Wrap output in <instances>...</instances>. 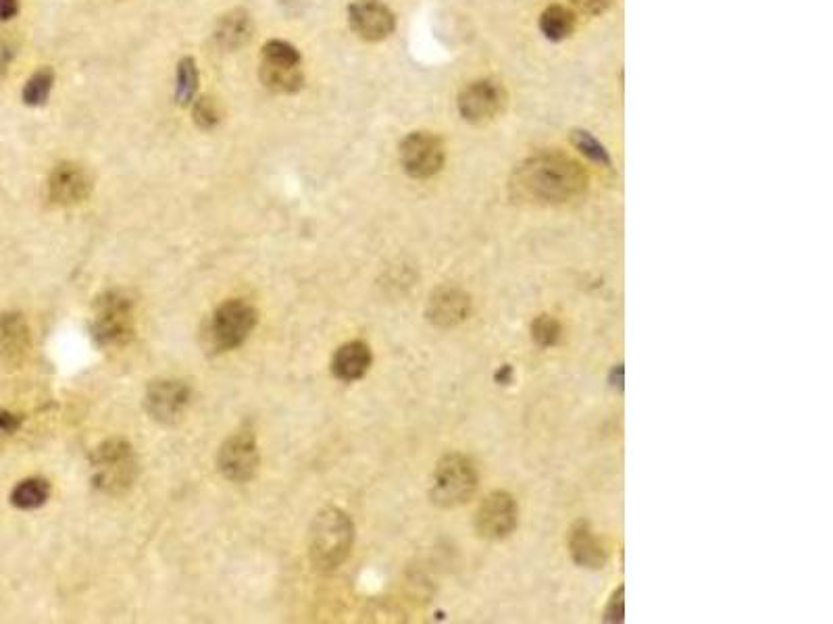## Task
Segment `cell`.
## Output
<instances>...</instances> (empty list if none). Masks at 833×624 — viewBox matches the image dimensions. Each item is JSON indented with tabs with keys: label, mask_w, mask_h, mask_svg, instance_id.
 Returning a JSON list of instances; mask_svg holds the SVG:
<instances>
[{
	"label": "cell",
	"mask_w": 833,
	"mask_h": 624,
	"mask_svg": "<svg viewBox=\"0 0 833 624\" xmlns=\"http://www.w3.org/2000/svg\"><path fill=\"white\" fill-rule=\"evenodd\" d=\"M515 188L525 200L557 204L582 192L586 175L565 156H538L517 171Z\"/></svg>",
	"instance_id": "cell-1"
},
{
	"label": "cell",
	"mask_w": 833,
	"mask_h": 624,
	"mask_svg": "<svg viewBox=\"0 0 833 624\" xmlns=\"http://www.w3.org/2000/svg\"><path fill=\"white\" fill-rule=\"evenodd\" d=\"M352 541H355V527L346 512L338 508H323L311 525L309 558L321 572H332L346 562Z\"/></svg>",
	"instance_id": "cell-2"
},
{
	"label": "cell",
	"mask_w": 833,
	"mask_h": 624,
	"mask_svg": "<svg viewBox=\"0 0 833 624\" xmlns=\"http://www.w3.org/2000/svg\"><path fill=\"white\" fill-rule=\"evenodd\" d=\"M92 485L107 496H121L130 491L138 479V458L130 441L121 437L107 439L90 458Z\"/></svg>",
	"instance_id": "cell-3"
},
{
	"label": "cell",
	"mask_w": 833,
	"mask_h": 624,
	"mask_svg": "<svg viewBox=\"0 0 833 624\" xmlns=\"http://www.w3.org/2000/svg\"><path fill=\"white\" fill-rule=\"evenodd\" d=\"M136 331L134 300L121 292L109 290L94 304L92 337L100 348L128 344Z\"/></svg>",
	"instance_id": "cell-4"
},
{
	"label": "cell",
	"mask_w": 833,
	"mask_h": 624,
	"mask_svg": "<svg viewBox=\"0 0 833 624\" xmlns=\"http://www.w3.org/2000/svg\"><path fill=\"white\" fill-rule=\"evenodd\" d=\"M477 489V468L463 454L444 456L432 479V502L442 508H457L473 498Z\"/></svg>",
	"instance_id": "cell-5"
},
{
	"label": "cell",
	"mask_w": 833,
	"mask_h": 624,
	"mask_svg": "<svg viewBox=\"0 0 833 624\" xmlns=\"http://www.w3.org/2000/svg\"><path fill=\"white\" fill-rule=\"evenodd\" d=\"M257 310L244 300L223 302L211 317L207 340L213 352H230L240 348L252 329L257 327Z\"/></svg>",
	"instance_id": "cell-6"
},
{
	"label": "cell",
	"mask_w": 833,
	"mask_h": 624,
	"mask_svg": "<svg viewBox=\"0 0 833 624\" xmlns=\"http://www.w3.org/2000/svg\"><path fill=\"white\" fill-rule=\"evenodd\" d=\"M217 466L221 475L234 483H246L255 477L259 468V448L255 433L242 429L227 437L219 450Z\"/></svg>",
	"instance_id": "cell-7"
},
{
	"label": "cell",
	"mask_w": 833,
	"mask_h": 624,
	"mask_svg": "<svg viewBox=\"0 0 833 624\" xmlns=\"http://www.w3.org/2000/svg\"><path fill=\"white\" fill-rule=\"evenodd\" d=\"M190 398L192 392L184 381L161 379L148 385L144 408L153 421L161 425H173L188 408Z\"/></svg>",
	"instance_id": "cell-8"
},
{
	"label": "cell",
	"mask_w": 833,
	"mask_h": 624,
	"mask_svg": "<svg viewBox=\"0 0 833 624\" xmlns=\"http://www.w3.org/2000/svg\"><path fill=\"white\" fill-rule=\"evenodd\" d=\"M400 163L407 175L415 179H427L442 169L444 146L434 134L415 132L400 144Z\"/></svg>",
	"instance_id": "cell-9"
},
{
	"label": "cell",
	"mask_w": 833,
	"mask_h": 624,
	"mask_svg": "<svg viewBox=\"0 0 833 624\" xmlns=\"http://www.w3.org/2000/svg\"><path fill=\"white\" fill-rule=\"evenodd\" d=\"M519 520V508L507 491H492L490 496L479 504L475 514V529L484 539H504L509 537Z\"/></svg>",
	"instance_id": "cell-10"
},
{
	"label": "cell",
	"mask_w": 833,
	"mask_h": 624,
	"mask_svg": "<svg viewBox=\"0 0 833 624\" xmlns=\"http://www.w3.org/2000/svg\"><path fill=\"white\" fill-rule=\"evenodd\" d=\"M348 23L359 38L380 42L394 32L396 17L382 0H355L348 7Z\"/></svg>",
	"instance_id": "cell-11"
},
{
	"label": "cell",
	"mask_w": 833,
	"mask_h": 624,
	"mask_svg": "<svg viewBox=\"0 0 833 624\" xmlns=\"http://www.w3.org/2000/svg\"><path fill=\"white\" fill-rule=\"evenodd\" d=\"M94 188L90 173L78 163H59L48 177V198L59 206L84 202Z\"/></svg>",
	"instance_id": "cell-12"
},
{
	"label": "cell",
	"mask_w": 833,
	"mask_h": 624,
	"mask_svg": "<svg viewBox=\"0 0 833 624\" xmlns=\"http://www.w3.org/2000/svg\"><path fill=\"white\" fill-rule=\"evenodd\" d=\"M504 107V92L496 82L484 80L469 84L459 96V111L471 123L494 119Z\"/></svg>",
	"instance_id": "cell-13"
},
{
	"label": "cell",
	"mask_w": 833,
	"mask_h": 624,
	"mask_svg": "<svg viewBox=\"0 0 833 624\" xmlns=\"http://www.w3.org/2000/svg\"><path fill=\"white\" fill-rule=\"evenodd\" d=\"M30 352V327L19 312L0 315V364L17 369Z\"/></svg>",
	"instance_id": "cell-14"
},
{
	"label": "cell",
	"mask_w": 833,
	"mask_h": 624,
	"mask_svg": "<svg viewBox=\"0 0 833 624\" xmlns=\"http://www.w3.org/2000/svg\"><path fill=\"white\" fill-rule=\"evenodd\" d=\"M471 312V298L457 288H442L432 294L427 304V319L440 327L463 323Z\"/></svg>",
	"instance_id": "cell-15"
},
{
	"label": "cell",
	"mask_w": 833,
	"mask_h": 624,
	"mask_svg": "<svg viewBox=\"0 0 833 624\" xmlns=\"http://www.w3.org/2000/svg\"><path fill=\"white\" fill-rule=\"evenodd\" d=\"M373 362L371 348L365 342H348L338 348L332 358V373L336 379L344 383L359 381L367 375Z\"/></svg>",
	"instance_id": "cell-16"
},
{
	"label": "cell",
	"mask_w": 833,
	"mask_h": 624,
	"mask_svg": "<svg viewBox=\"0 0 833 624\" xmlns=\"http://www.w3.org/2000/svg\"><path fill=\"white\" fill-rule=\"evenodd\" d=\"M569 548H571L573 560L579 566L598 570L607 564V548H604V543L594 535L588 523H577L573 527Z\"/></svg>",
	"instance_id": "cell-17"
},
{
	"label": "cell",
	"mask_w": 833,
	"mask_h": 624,
	"mask_svg": "<svg viewBox=\"0 0 833 624\" xmlns=\"http://www.w3.org/2000/svg\"><path fill=\"white\" fill-rule=\"evenodd\" d=\"M252 17L244 9H234L219 17L215 25V40L223 50H238L252 38Z\"/></svg>",
	"instance_id": "cell-18"
},
{
	"label": "cell",
	"mask_w": 833,
	"mask_h": 624,
	"mask_svg": "<svg viewBox=\"0 0 833 624\" xmlns=\"http://www.w3.org/2000/svg\"><path fill=\"white\" fill-rule=\"evenodd\" d=\"M259 77L261 84L275 94H296L305 86V71H302V65L261 61Z\"/></svg>",
	"instance_id": "cell-19"
},
{
	"label": "cell",
	"mask_w": 833,
	"mask_h": 624,
	"mask_svg": "<svg viewBox=\"0 0 833 624\" xmlns=\"http://www.w3.org/2000/svg\"><path fill=\"white\" fill-rule=\"evenodd\" d=\"M50 496V485L44 479L32 477L15 485L11 491V504L19 510H36L46 504Z\"/></svg>",
	"instance_id": "cell-20"
},
{
	"label": "cell",
	"mask_w": 833,
	"mask_h": 624,
	"mask_svg": "<svg viewBox=\"0 0 833 624\" xmlns=\"http://www.w3.org/2000/svg\"><path fill=\"white\" fill-rule=\"evenodd\" d=\"M540 30L552 42L567 40L575 30V15L561 5H554L542 13Z\"/></svg>",
	"instance_id": "cell-21"
},
{
	"label": "cell",
	"mask_w": 833,
	"mask_h": 624,
	"mask_svg": "<svg viewBox=\"0 0 833 624\" xmlns=\"http://www.w3.org/2000/svg\"><path fill=\"white\" fill-rule=\"evenodd\" d=\"M198 67L192 57H184L178 63V71H175V102L180 107H190L196 100L198 92Z\"/></svg>",
	"instance_id": "cell-22"
},
{
	"label": "cell",
	"mask_w": 833,
	"mask_h": 624,
	"mask_svg": "<svg viewBox=\"0 0 833 624\" xmlns=\"http://www.w3.org/2000/svg\"><path fill=\"white\" fill-rule=\"evenodd\" d=\"M55 86V71L50 67H42L38 69L28 82L23 86V102L28 104V107H44L50 98V92H53Z\"/></svg>",
	"instance_id": "cell-23"
},
{
	"label": "cell",
	"mask_w": 833,
	"mask_h": 624,
	"mask_svg": "<svg viewBox=\"0 0 833 624\" xmlns=\"http://www.w3.org/2000/svg\"><path fill=\"white\" fill-rule=\"evenodd\" d=\"M261 61L267 63H284V65H302V57L294 44L286 40H269L261 50Z\"/></svg>",
	"instance_id": "cell-24"
},
{
	"label": "cell",
	"mask_w": 833,
	"mask_h": 624,
	"mask_svg": "<svg viewBox=\"0 0 833 624\" xmlns=\"http://www.w3.org/2000/svg\"><path fill=\"white\" fill-rule=\"evenodd\" d=\"M192 117L200 129H215L221 121V109L215 98L196 96V100L192 102Z\"/></svg>",
	"instance_id": "cell-25"
},
{
	"label": "cell",
	"mask_w": 833,
	"mask_h": 624,
	"mask_svg": "<svg viewBox=\"0 0 833 624\" xmlns=\"http://www.w3.org/2000/svg\"><path fill=\"white\" fill-rule=\"evenodd\" d=\"M573 144L582 150L590 161L600 163V165H611L609 159V152L604 150V146L590 134V132H575L573 134Z\"/></svg>",
	"instance_id": "cell-26"
},
{
	"label": "cell",
	"mask_w": 833,
	"mask_h": 624,
	"mask_svg": "<svg viewBox=\"0 0 833 624\" xmlns=\"http://www.w3.org/2000/svg\"><path fill=\"white\" fill-rule=\"evenodd\" d=\"M532 337H534V340L540 346H544V348L554 346V344H557L559 337H561V325H559L557 319H552L548 315H542L532 325Z\"/></svg>",
	"instance_id": "cell-27"
},
{
	"label": "cell",
	"mask_w": 833,
	"mask_h": 624,
	"mask_svg": "<svg viewBox=\"0 0 833 624\" xmlns=\"http://www.w3.org/2000/svg\"><path fill=\"white\" fill-rule=\"evenodd\" d=\"M21 423H23V419L19 414H15L11 410H0V433L11 435L21 427Z\"/></svg>",
	"instance_id": "cell-28"
},
{
	"label": "cell",
	"mask_w": 833,
	"mask_h": 624,
	"mask_svg": "<svg viewBox=\"0 0 833 624\" xmlns=\"http://www.w3.org/2000/svg\"><path fill=\"white\" fill-rule=\"evenodd\" d=\"M13 57H15V44L9 38L0 36V73L7 71Z\"/></svg>",
	"instance_id": "cell-29"
},
{
	"label": "cell",
	"mask_w": 833,
	"mask_h": 624,
	"mask_svg": "<svg viewBox=\"0 0 833 624\" xmlns=\"http://www.w3.org/2000/svg\"><path fill=\"white\" fill-rule=\"evenodd\" d=\"M575 5H577V9L596 15V13H602L604 9H607L611 5V0H575Z\"/></svg>",
	"instance_id": "cell-30"
},
{
	"label": "cell",
	"mask_w": 833,
	"mask_h": 624,
	"mask_svg": "<svg viewBox=\"0 0 833 624\" xmlns=\"http://www.w3.org/2000/svg\"><path fill=\"white\" fill-rule=\"evenodd\" d=\"M19 13V0H0V21H11Z\"/></svg>",
	"instance_id": "cell-31"
}]
</instances>
